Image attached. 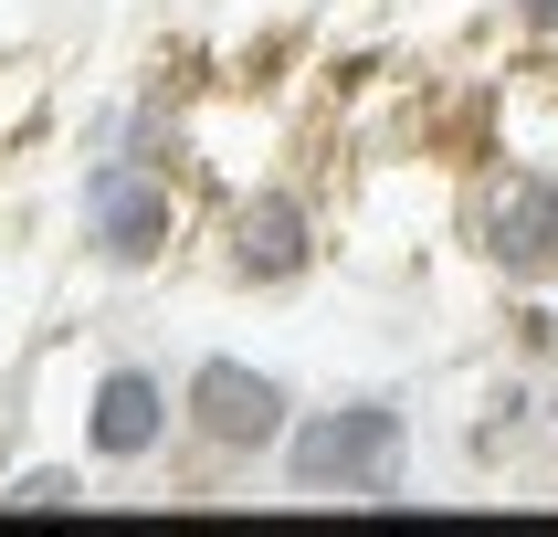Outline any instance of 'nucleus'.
Segmentation results:
<instances>
[{
    "mask_svg": "<svg viewBox=\"0 0 558 537\" xmlns=\"http://www.w3.org/2000/svg\"><path fill=\"white\" fill-rule=\"evenodd\" d=\"M411 453H422V422L401 390H327L295 411L275 485L306 505H411Z\"/></svg>",
    "mask_w": 558,
    "mask_h": 537,
    "instance_id": "obj_1",
    "label": "nucleus"
},
{
    "mask_svg": "<svg viewBox=\"0 0 558 537\" xmlns=\"http://www.w3.org/2000/svg\"><path fill=\"white\" fill-rule=\"evenodd\" d=\"M453 243L506 306H558V158L496 148L453 190Z\"/></svg>",
    "mask_w": 558,
    "mask_h": 537,
    "instance_id": "obj_2",
    "label": "nucleus"
},
{
    "mask_svg": "<svg viewBox=\"0 0 558 537\" xmlns=\"http://www.w3.org/2000/svg\"><path fill=\"white\" fill-rule=\"evenodd\" d=\"M63 221H74V253H85L95 274H117V284L169 274V264L190 253V232H201L190 169H148V158H85Z\"/></svg>",
    "mask_w": 558,
    "mask_h": 537,
    "instance_id": "obj_3",
    "label": "nucleus"
},
{
    "mask_svg": "<svg viewBox=\"0 0 558 537\" xmlns=\"http://www.w3.org/2000/svg\"><path fill=\"white\" fill-rule=\"evenodd\" d=\"M295 411H306V390L284 369L232 358V347H201L180 369V453H201L211 474H275Z\"/></svg>",
    "mask_w": 558,
    "mask_h": 537,
    "instance_id": "obj_4",
    "label": "nucleus"
},
{
    "mask_svg": "<svg viewBox=\"0 0 558 537\" xmlns=\"http://www.w3.org/2000/svg\"><path fill=\"white\" fill-rule=\"evenodd\" d=\"M211 243V274L232 295H295V284L327 274V211H316L295 180H243L221 190V211L201 221Z\"/></svg>",
    "mask_w": 558,
    "mask_h": 537,
    "instance_id": "obj_5",
    "label": "nucleus"
},
{
    "mask_svg": "<svg viewBox=\"0 0 558 537\" xmlns=\"http://www.w3.org/2000/svg\"><path fill=\"white\" fill-rule=\"evenodd\" d=\"M180 442V379L158 358H106L85 379V411H74V453L95 474H158Z\"/></svg>",
    "mask_w": 558,
    "mask_h": 537,
    "instance_id": "obj_6",
    "label": "nucleus"
},
{
    "mask_svg": "<svg viewBox=\"0 0 558 537\" xmlns=\"http://www.w3.org/2000/svg\"><path fill=\"white\" fill-rule=\"evenodd\" d=\"M548 369H527V358H496V369L474 379L464 401V432H453V453H464V474H527L537 464V432H548Z\"/></svg>",
    "mask_w": 558,
    "mask_h": 537,
    "instance_id": "obj_7",
    "label": "nucleus"
},
{
    "mask_svg": "<svg viewBox=\"0 0 558 537\" xmlns=\"http://www.w3.org/2000/svg\"><path fill=\"white\" fill-rule=\"evenodd\" d=\"M85 158H148V169H190V106L169 85H117L85 106Z\"/></svg>",
    "mask_w": 558,
    "mask_h": 537,
    "instance_id": "obj_8",
    "label": "nucleus"
},
{
    "mask_svg": "<svg viewBox=\"0 0 558 537\" xmlns=\"http://www.w3.org/2000/svg\"><path fill=\"white\" fill-rule=\"evenodd\" d=\"M0 505L11 516H63V505H95V464H0Z\"/></svg>",
    "mask_w": 558,
    "mask_h": 537,
    "instance_id": "obj_9",
    "label": "nucleus"
},
{
    "mask_svg": "<svg viewBox=\"0 0 558 537\" xmlns=\"http://www.w3.org/2000/svg\"><path fill=\"white\" fill-rule=\"evenodd\" d=\"M517 358L558 379V306H517Z\"/></svg>",
    "mask_w": 558,
    "mask_h": 537,
    "instance_id": "obj_10",
    "label": "nucleus"
},
{
    "mask_svg": "<svg viewBox=\"0 0 558 537\" xmlns=\"http://www.w3.org/2000/svg\"><path fill=\"white\" fill-rule=\"evenodd\" d=\"M506 22H517V42L558 53V0H506Z\"/></svg>",
    "mask_w": 558,
    "mask_h": 537,
    "instance_id": "obj_11",
    "label": "nucleus"
},
{
    "mask_svg": "<svg viewBox=\"0 0 558 537\" xmlns=\"http://www.w3.org/2000/svg\"><path fill=\"white\" fill-rule=\"evenodd\" d=\"M537 474L558 485V390H548V432H537Z\"/></svg>",
    "mask_w": 558,
    "mask_h": 537,
    "instance_id": "obj_12",
    "label": "nucleus"
}]
</instances>
